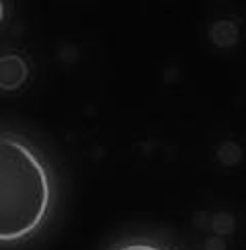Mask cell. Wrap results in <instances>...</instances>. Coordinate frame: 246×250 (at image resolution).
Instances as JSON below:
<instances>
[{"instance_id":"cell-3","label":"cell","mask_w":246,"mask_h":250,"mask_svg":"<svg viewBox=\"0 0 246 250\" xmlns=\"http://www.w3.org/2000/svg\"><path fill=\"white\" fill-rule=\"evenodd\" d=\"M107 250H179L170 242L162 240L158 236H125L119 238L117 242H113Z\"/></svg>"},{"instance_id":"cell-1","label":"cell","mask_w":246,"mask_h":250,"mask_svg":"<svg viewBox=\"0 0 246 250\" xmlns=\"http://www.w3.org/2000/svg\"><path fill=\"white\" fill-rule=\"evenodd\" d=\"M58 199V174L45 152L25 133L0 129V248L43 234Z\"/></svg>"},{"instance_id":"cell-2","label":"cell","mask_w":246,"mask_h":250,"mask_svg":"<svg viewBox=\"0 0 246 250\" xmlns=\"http://www.w3.org/2000/svg\"><path fill=\"white\" fill-rule=\"evenodd\" d=\"M29 80V64L19 54L0 56V90L15 92Z\"/></svg>"},{"instance_id":"cell-4","label":"cell","mask_w":246,"mask_h":250,"mask_svg":"<svg viewBox=\"0 0 246 250\" xmlns=\"http://www.w3.org/2000/svg\"><path fill=\"white\" fill-rule=\"evenodd\" d=\"M211 41L220 47H230L236 43L238 39V27H236L232 21H218L213 27H211Z\"/></svg>"},{"instance_id":"cell-5","label":"cell","mask_w":246,"mask_h":250,"mask_svg":"<svg viewBox=\"0 0 246 250\" xmlns=\"http://www.w3.org/2000/svg\"><path fill=\"white\" fill-rule=\"evenodd\" d=\"M4 19H6V4L4 0H0V25L4 23Z\"/></svg>"}]
</instances>
